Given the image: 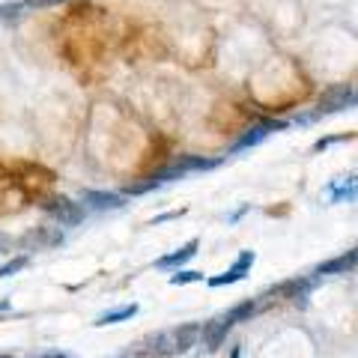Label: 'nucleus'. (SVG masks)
I'll use <instances>...</instances> for the list:
<instances>
[{
	"label": "nucleus",
	"mask_w": 358,
	"mask_h": 358,
	"mask_svg": "<svg viewBox=\"0 0 358 358\" xmlns=\"http://www.w3.org/2000/svg\"><path fill=\"white\" fill-rule=\"evenodd\" d=\"M81 203H84V209H120L126 203V197L114 194V192H84Z\"/></svg>",
	"instance_id": "nucleus-5"
},
{
	"label": "nucleus",
	"mask_w": 358,
	"mask_h": 358,
	"mask_svg": "<svg viewBox=\"0 0 358 358\" xmlns=\"http://www.w3.org/2000/svg\"><path fill=\"white\" fill-rule=\"evenodd\" d=\"M350 138H352V134H334V138H322V141H317V143H313V150H317V152H322V150H329L331 143H338V141H350Z\"/></svg>",
	"instance_id": "nucleus-11"
},
{
	"label": "nucleus",
	"mask_w": 358,
	"mask_h": 358,
	"mask_svg": "<svg viewBox=\"0 0 358 358\" xmlns=\"http://www.w3.org/2000/svg\"><path fill=\"white\" fill-rule=\"evenodd\" d=\"M30 260H27V254H21V257H15V260H9V263H3L0 266V278H13L15 272H21Z\"/></svg>",
	"instance_id": "nucleus-10"
},
{
	"label": "nucleus",
	"mask_w": 358,
	"mask_h": 358,
	"mask_svg": "<svg viewBox=\"0 0 358 358\" xmlns=\"http://www.w3.org/2000/svg\"><path fill=\"white\" fill-rule=\"evenodd\" d=\"M9 248H13V239H9L6 233H0V257H3Z\"/></svg>",
	"instance_id": "nucleus-12"
},
{
	"label": "nucleus",
	"mask_w": 358,
	"mask_h": 358,
	"mask_svg": "<svg viewBox=\"0 0 358 358\" xmlns=\"http://www.w3.org/2000/svg\"><path fill=\"white\" fill-rule=\"evenodd\" d=\"M179 215H182V209H179V212H167V215H159V218H152L150 224L155 227V224H162V221H171V218H179Z\"/></svg>",
	"instance_id": "nucleus-13"
},
{
	"label": "nucleus",
	"mask_w": 358,
	"mask_h": 358,
	"mask_svg": "<svg viewBox=\"0 0 358 358\" xmlns=\"http://www.w3.org/2000/svg\"><path fill=\"white\" fill-rule=\"evenodd\" d=\"M0 358H13V355H0Z\"/></svg>",
	"instance_id": "nucleus-17"
},
{
	"label": "nucleus",
	"mask_w": 358,
	"mask_h": 358,
	"mask_svg": "<svg viewBox=\"0 0 358 358\" xmlns=\"http://www.w3.org/2000/svg\"><path fill=\"white\" fill-rule=\"evenodd\" d=\"M42 358H69V355H60V352H48V355H42Z\"/></svg>",
	"instance_id": "nucleus-14"
},
{
	"label": "nucleus",
	"mask_w": 358,
	"mask_h": 358,
	"mask_svg": "<svg viewBox=\"0 0 358 358\" xmlns=\"http://www.w3.org/2000/svg\"><path fill=\"white\" fill-rule=\"evenodd\" d=\"M281 129H287V122H281V120H263V122H257V126H251L236 143H233L230 152H242V150H248V147H257L263 138H268L272 131H281Z\"/></svg>",
	"instance_id": "nucleus-2"
},
{
	"label": "nucleus",
	"mask_w": 358,
	"mask_h": 358,
	"mask_svg": "<svg viewBox=\"0 0 358 358\" xmlns=\"http://www.w3.org/2000/svg\"><path fill=\"white\" fill-rule=\"evenodd\" d=\"M42 209L57 218L60 227H75V224H81L84 215H87L84 203H72L69 197H51L48 203H42Z\"/></svg>",
	"instance_id": "nucleus-1"
},
{
	"label": "nucleus",
	"mask_w": 358,
	"mask_h": 358,
	"mask_svg": "<svg viewBox=\"0 0 358 358\" xmlns=\"http://www.w3.org/2000/svg\"><path fill=\"white\" fill-rule=\"evenodd\" d=\"M134 313H138V305H134V301H131V305H120V308H114V310H105L102 317H96L93 326H99V329H102V326H114V322L131 320Z\"/></svg>",
	"instance_id": "nucleus-7"
},
{
	"label": "nucleus",
	"mask_w": 358,
	"mask_h": 358,
	"mask_svg": "<svg viewBox=\"0 0 358 358\" xmlns=\"http://www.w3.org/2000/svg\"><path fill=\"white\" fill-rule=\"evenodd\" d=\"M9 308V301H0V310H6Z\"/></svg>",
	"instance_id": "nucleus-15"
},
{
	"label": "nucleus",
	"mask_w": 358,
	"mask_h": 358,
	"mask_svg": "<svg viewBox=\"0 0 358 358\" xmlns=\"http://www.w3.org/2000/svg\"><path fill=\"white\" fill-rule=\"evenodd\" d=\"M329 197H331V203H338V200H355L358 197V179L355 176H350L346 182H334L331 188H329Z\"/></svg>",
	"instance_id": "nucleus-8"
},
{
	"label": "nucleus",
	"mask_w": 358,
	"mask_h": 358,
	"mask_svg": "<svg viewBox=\"0 0 358 358\" xmlns=\"http://www.w3.org/2000/svg\"><path fill=\"white\" fill-rule=\"evenodd\" d=\"M197 281H203V272H194V268H182L179 266L176 272L167 278V284L171 287H182V284H197Z\"/></svg>",
	"instance_id": "nucleus-9"
},
{
	"label": "nucleus",
	"mask_w": 358,
	"mask_h": 358,
	"mask_svg": "<svg viewBox=\"0 0 358 358\" xmlns=\"http://www.w3.org/2000/svg\"><path fill=\"white\" fill-rule=\"evenodd\" d=\"M197 248H200V239H188L182 248L159 257V260H155V268H179V266H185L192 257H197Z\"/></svg>",
	"instance_id": "nucleus-4"
},
{
	"label": "nucleus",
	"mask_w": 358,
	"mask_h": 358,
	"mask_svg": "<svg viewBox=\"0 0 358 358\" xmlns=\"http://www.w3.org/2000/svg\"><path fill=\"white\" fill-rule=\"evenodd\" d=\"M63 242V233L54 230V227H42L39 233H27L24 239H21V248H51V245Z\"/></svg>",
	"instance_id": "nucleus-6"
},
{
	"label": "nucleus",
	"mask_w": 358,
	"mask_h": 358,
	"mask_svg": "<svg viewBox=\"0 0 358 358\" xmlns=\"http://www.w3.org/2000/svg\"><path fill=\"white\" fill-rule=\"evenodd\" d=\"M233 358H239V350H233Z\"/></svg>",
	"instance_id": "nucleus-16"
},
{
	"label": "nucleus",
	"mask_w": 358,
	"mask_h": 358,
	"mask_svg": "<svg viewBox=\"0 0 358 358\" xmlns=\"http://www.w3.org/2000/svg\"><path fill=\"white\" fill-rule=\"evenodd\" d=\"M251 266H254V251H242L239 254V260L236 263H233L230 268H227V272H221V275H215V278H209V287H230V284H239L242 281V278L245 275H248L251 272Z\"/></svg>",
	"instance_id": "nucleus-3"
}]
</instances>
